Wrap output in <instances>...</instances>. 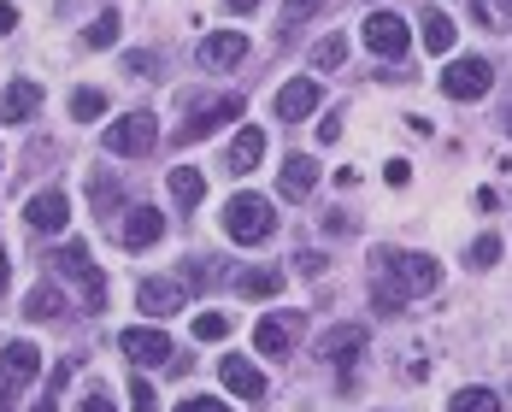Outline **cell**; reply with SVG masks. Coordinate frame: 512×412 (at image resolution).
Masks as SVG:
<instances>
[{
  "instance_id": "6da1fadb",
  "label": "cell",
  "mask_w": 512,
  "mask_h": 412,
  "mask_svg": "<svg viewBox=\"0 0 512 412\" xmlns=\"http://www.w3.org/2000/svg\"><path fill=\"white\" fill-rule=\"evenodd\" d=\"M442 283V265L430 254H383V265H377V289H371V301L383 312H401L412 301V295H430Z\"/></svg>"
},
{
  "instance_id": "7a4b0ae2",
  "label": "cell",
  "mask_w": 512,
  "mask_h": 412,
  "mask_svg": "<svg viewBox=\"0 0 512 412\" xmlns=\"http://www.w3.org/2000/svg\"><path fill=\"white\" fill-rule=\"evenodd\" d=\"M271 230H277V218H271V201H265V195H236V201L224 206V236H230V242L259 248Z\"/></svg>"
},
{
  "instance_id": "3957f363",
  "label": "cell",
  "mask_w": 512,
  "mask_h": 412,
  "mask_svg": "<svg viewBox=\"0 0 512 412\" xmlns=\"http://www.w3.org/2000/svg\"><path fill=\"white\" fill-rule=\"evenodd\" d=\"M154 142H159V118L154 112H124L118 124H106V154H118V159L154 154Z\"/></svg>"
},
{
  "instance_id": "277c9868",
  "label": "cell",
  "mask_w": 512,
  "mask_h": 412,
  "mask_svg": "<svg viewBox=\"0 0 512 412\" xmlns=\"http://www.w3.org/2000/svg\"><path fill=\"white\" fill-rule=\"evenodd\" d=\"M53 265H59V277H71V283L83 289L89 307L106 301V277H101V265H95V254H89V242H65V248L53 254Z\"/></svg>"
},
{
  "instance_id": "5b68a950",
  "label": "cell",
  "mask_w": 512,
  "mask_h": 412,
  "mask_svg": "<svg viewBox=\"0 0 512 412\" xmlns=\"http://www.w3.org/2000/svg\"><path fill=\"white\" fill-rule=\"evenodd\" d=\"M489 89H495L489 59H454V65L442 71V95H448V101H483Z\"/></svg>"
},
{
  "instance_id": "8992f818",
  "label": "cell",
  "mask_w": 512,
  "mask_h": 412,
  "mask_svg": "<svg viewBox=\"0 0 512 412\" xmlns=\"http://www.w3.org/2000/svg\"><path fill=\"white\" fill-rule=\"evenodd\" d=\"M359 36H365V48L377 53V59H401V53L412 48L407 18H395V12H371V18L359 24Z\"/></svg>"
},
{
  "instance_id": "52a82bcc",
  "label": "cell",
  "mask_w": 512,
  "mask_h": 412,
  "mask_svg": "<svg viewBox=\"0 0 512 412\" xmlns=\"http://www.w3.org/2000/svg\"><path fill=\"white\" fill-rule=\"evenodd\" d=\"M118 348H124L136 365H177L171 360V336L154 330V324H130V330L118 336Z\"/></svg>"
},
{
  "instance_id": "ba28073f",
  "label": "cell",
  "mask_w": 512,
  "mask_h": 412,
  "mask_svg": "<svg viewBox=\"0 0 512 412\" xmlns=\"http://www.w3.org/2000/svg\"><path fill=\"white\" fill-rule=\"evenodd\" d=\"M318 101H324L318 77H295V83H283V89H277V118H283V124H301V118L318 112Z\"/></svg>"
},
{
  "instance_id": "9c48e42d",
  "label": "cell",
  "mask_w": 512,
  "mask_h": 412,
  "mask_svg": "<svg viewBox=\"0 0 512 412\" xmlns=\"http://www.w3.org/2000/svg\"><path fill=\"white\" fill-rule=\"evenodd\" d=\"M242 118V101L236 95H224V101H212V106H201V112H189V124L177 130V142H206L218 124H236Z\"/></svg>"
},
{
  "instance_id": "30bf717a",
  "label": "cell",
  "mask_w": 512,
  "mask_h": 412,
  "mask_svg": "<svg viewBox=\"0 0 512 412\" xmlns=\"http://www.w3.org/2000/svg\"><path fill=\"white\" fill-rule=\"evenodd\" d=\"M24 218H30V230H36V236H59V230H65V218H71V206H65L59 189H42V195H30Z\"/></svg>"
},
{
  "instance_id": "8fae6325",
  "label": "cell",
  "mask_w": 512,
  "mask_h": 412,
  "mask_svg": "<svg viewBox=\"0 0 512 412\" xmlns=\"http://www.w3.org/2000/svg\"><path fill=\"white\" fill-rule=\"evenodd\" d=\"M136 307L154 312V318L183 312V283H171V277H142V283H136Z\"/></svg>"
},
{
  "instance_id": "7c38bea8",
  "label": "cell",
  "mask_w": 512,
  "mask_h": 412,
  "mask_svg": "<svg viewBox=\"0 0 512 412\" xmlns=\"http://www.w3.org/2000/svg\"><path fill=\"white\" fill-rule=\"evenodd\" d=\"M365 324H336V330H324V342H318V354L330 365H354L359 354H365Z\"/></svg>"
},
{
  "instance_id": "4fadbf2b",
  "label": "cell",
  "mask_w": 512,
  "mask_h": 412,
  "mask_svg": "<svg viewBox=\"0 0 512 412\" xmlns=\"http://www.w3.org/2000/svg\"><path fill=\"white\" fill-rule=\"evenodd\" d=\"M159 236H165V218H159L154 206H136V212H124V230H118V242H124L130 254H142V248H154Z\"/></svg>"
},
{
  "instance_id": "5bb4252c",
  "label": "cell",
  "mask_w": 512,
  "mask_h": 412,
  "mask_svg": "<svg viewBox=\"0 0 512 412\" xmlns=\"http://www.w3.org/2000/svg\"><path fill=\"white\" fill-rule=\"evenodd\" d=\"M218 377H224V389L236 395V401H265V371L259 365H248V360H218Z\"/></svg>"
},
{
  "instance_id": "9a60e30c",
  "label": "cell",
  "mask_w": 512,
  "mask_h": 412,
  "mask_svg": "<svg viewBox=\"0 0 512 412\" xmlns=\"http://www.w3.org/2000/svg\"><path fill=\"white\" fill-rule=\"evenodd\" d=\"M30 112H42V83L12 77V83H6V95H0V124H24Z\"/></svg>"
},
{
  "instance_id": "2e32d148",
  "label": "cell",
  "mask_w": 512,
  "mask_h": 412,
  "mask_svg": "<svg viewBox=\"0 0 512 412\" xmlns=\"http://www.w3.org/2000/svg\"><path fill=\"white\" fill-rule=\"evenodd\" d=\"M201 59L212 65V71H230V65L248 59V36H242V30H212V36L201 42Z\"/></svg>"
},
{
  "instance_id": "e0dca14e",
  "label": "cell",
  "mask_w": 512,
  "mask_h": 412,
  "mask_svg": "<svg viewBox=\"0 0 512 412\" xmlns=\"http://www.w3.org/2000/svg\"><path fill=\"white\" fill-rule=\"evenodd\" d=\"M254 348L265 354V360H283V354L295 348V318H259Z\"/></svg>"
},
{
  "instance_id": "ac0fdd59",
  "label": "cell",
  "mask_w": 512,
  "mask_h": 412,
  "mask_svg": "<svg viewBox=\"0 0 512 412\" xmlns=\"http://www.w3.org/2000/svg\"><path fill=\"white\" fill-rule=\"evenodd\" d=\"M259 154H265V130H259V124H248V130L230 142V159H224V171H230V177H248V171L259 165Z\"/></svg>"
},
{
  "instance_id": "d6986e66",
  "label": "cell",
  "mask_w": 512,
  "mask_h": 412,
  "mask_svg": "<svg viewBox=\"0 0 512 412\" xmlns=\"http://www.w3.org/2000/svg\"><path fill=\"white\" fill-rule=\"evenodd\" d=\"M36 371H42V354H36L30 342H6V354H0V377H6L12 389H18V383H30Z\"/></svg>"
},
{
  "instance_id": "ffe728a7",
  "label": "cell",
  "mask_w": 512,
  "mask_h": 412,
  "mask_svg": "<svg viewBox=\"0 0 512 412\" xmlns=\"http://www.w3.org/2000/svg\"><path fill=\"white\" fill-rule=\"evenodd\" d=\"M236 295H242V301H271V295H283V271H277V265L242 271V277H236Z\"/></svg>"
},
{
  "instance_id": "44dd1931",
  "label": "cell",
  "mask_w": 512,
  "mask_h": 412,
  "mask_svg": "<svg viewBox=\"0 0 512 412\" xmlns=\"http://www.w3.org/2000/svg\"><path fill=\"white\" fill-rule=\"evenodd\" d=\"M312 189H318V165H312L307 154H289L283 159V195H289V201H307Z\"/></svg>"
},
{
  "instance_id": "7402d4cb",
  "label": "cell",
  "mask_w": 512,
  "mask_h": 412,
  "mask_svg": "<svg viewBox=\"0 0 512 412\" xmlns=\"http://www.w3.org/2000/svg\"><path fill=\"white\" fill-rule=\"evenodd\" d=\"M24 318H30V324H48V318H65V295H59L53 283H36V289L24 295Z\"/></svg>"
},
{
  "instance_id": "603a6c76",
  "label": "cell",
  "mask_w": 512,
  "mask_h": 412,
  "mask_svg": "<svg viewBox=\"0 0 512 412\" xmlns=\"http://www.w3.org/2000/svg\"><path fill=\"white\" fill-rule=\"evenodd\" d=\"M171 201L183 206V212H195V206L206 201V177L195 165H177V171H171Z\"/></svg>"
},
{
  "instance_id": "cb8c5ba5",
  "label": "cell",
  "mask_w": 512,
  "mask_h": 412,
  "mask_svg": "<svg viewBox=\"0 0 512 412\" xmlns=\"http://www.w3.org/2000/svg\"><path fill=\"white\" fill-rule=\"evenodd\" d=\"M418 30H424V48H430V53H448V48H454V18H448L442 6H424Z\"/></svg>"
},
{
  "instance_id": "d4e9b609",
  "label": "cell",
  "mask_w": 512,
  "mask_h": 412,
  "mask_svg": "<svg viewBox=\"0 0 512 412\" xmlns=\"http://www.w3.org/2000/svg\"><path fill=\"white\" fill-rule=\"evenodd\" d=\"M454 412H501V395L495 389H460L454 395Z\"/></svg>"
},
{
  "instance_id": "484cf974",
  "label": "cell",
  "mask_w": 512,
  "mask_h": 412,
  "mask_svg": "<svg viewBox=\"0 0 512 412\" xmlns=\"http://www.w3.org/2000/svg\"><path fill=\"white\" fill-rule=\"evenodd\" d=\"M342 59H348V42H342V36H324V42H312V65H318V71H336Z\"/></svg>"
},
{
  "instance_id": "4316f807",
  "label": "cell",
  "mask_w": 512,
  "mask_h": 412,
  "mask_svg": "<svg viewBox=\"0 0 512 412\" xmlns=\"http://www.w3.org/2000/svg\"><path fill=\"white\" fill-rule=\"evenodd\" d=\"M101 112H106L101 89H77V95H71V118H77V124H89V118H101Z\"/></svg>"
},
{
  "instance_id": "83f0119b",
  "label": "cell",
  "mask_w": 512,
  "mask_h": 412,
  "mask_svg": "<svg viewBox=\"0 0 512 412\" xmlns=\"http://www.w3.org/2000/svg\"><path fill=\"white\" fill-rule=\"evenodd\" d=\"M224 336H230V318L224 312H201L195 318V342H224Z\"/></svg>"
},
{
  "instance_id": "f1b7e54d",
  "label": "cell",
  "mask_w": 512,
  "mask_h": 412,
  "mask_svg": "<svg viewBox=\"0 0 512 412\" xmlns=\"http://www.w3.org/2000/svg\"><path fill=\"white\" fill-rule=\"evenodd\" d=\"M83 36H89V48H112V42H118V12H101Z\"/></svg>"
},
{
  "instance_id": "f546056e",
  "label": "cell",
  "mask_w": 512,
  "mask_h": 412,
  "mask_svg": "<svg viewBox=\"0 0 512 412\" xmlns=\"http://www.w3.org/2000/svg\"><path fill=\"white\" fill-rule=\"evenodd\" d=\"M65 377H71V365H53V383L42 389V401H36L30 412H59V389H65Z\"/></svg>"
},
{
  "instance_id": "4dcf8cb0",
  "label": "cell",
  "mask_w": 512,
  "mask_h": 412,
  "mask_svg": "<svg viewBox=\"0 0 512 412\" xmlns=\"http://www.w3.org/2000/svg\"><path fill=\"white\" fill-rule=\"evenodd\" d=\"M89 201H95V212H112V206H118V183H112V177H95V183H89Z\"/></svg>"
},
{
  "instance_id": "1f68e13d",
  "label": "cell",
  "mask_w": 512,
  "mask_h": 412,
  "mask_svg": "<svg viewBox=\"0 0 512 412\" xmlns=\"http://www.w3.org/2000/svg\"><path fill=\"white\" fill-rule=\"evenodd\" d=\"M130 412H159L154 383H148V377H130Z\"/></svg>"
},
{
  "instance_id": "d6a6232c",
  "label": "cell",
  "mask_w": 512,
  "mask_h": 412,
  "mask_svg": "<svg viewBox=\"0 0 512 412\" xmlns=\"http://www.w3.org/2000/svg\"><path fill=\"white\" fill-rule=\"evenodd\" d=\"M501 259V236H477L471 242V265H495Z\"/></svg>"
},
{
  "instance_id": "836d02e7",
  "label": "cell",
  "mask_w": 512,
  "mask_h": 412,
  "mask_svg": "<svg viewBox=\"0 0 512 412\" xmlns=\"http://www.w3.org/2000/svg\"><path fill=\"white\" fill-rule=\"evenodd\" d=\"M383 177H389L395 189H407V183H412V165H407V159H389V165H383Z\"/></svg>"
},
{
  "instance_id": "e575fe53",
  "label": "cell",
  "mask_w": 512,
  "mask_h": 412,
  "mask_svg": "<svg viewBox=\"0 0 512 412\" xmlns=\"http://www.w3.org/2000/svg\"><path fill=\"white\" fill-rule=\"evenodd\" d=\"M177 412H230L224 401H212V395H195V401H183Z\"/></svg>"
},
{
  "instance_id": "d590c367",
  "label": "cell",
  "mask_w": 512,
  "mask_h": 412,
  "mask_svg": "<svg viewBox=\"0 0 512 412\" xmlns=\"http://www.w3.org/2000/svg\"><path fill=\"white\" fill-rule=\"evenodd\" d=\"M18 30V6H0V36H12Z\"/></svg>"
},
{
  "instance_id": "8d00e7d4",
  "label": "cell",
  "mask_w": 512,
  "mask_h": 412,
  "mask_svg": "<svg viewBox=\"0 0 512 412\" xmlns=\"http://www.w3.org/2000/svg\"><path fill=\"white\" fill-rule=\"evenodd\" d=\"M77 412H112V401H106V395H89V401H83Z\"/></svg>"
},
{
  "instance_id": "74e56055",
  "label": "cell",
  "mask_w": 512,
  "mask_h": 412,
  "mask_svg": "<svg viewBox=\"0 0 512 412\" xmlns=\"http://www.w3.org/2000/svg\"><path fill=\"white\" fill-rule=\"evenodd\" d=\"M230 12H259V0H224Z\"/></svg>"
},
{
  "instance_id": "f35d334b",
  "label": "cell",
  "mask_w": 512,
  "mask_h": 412,
  "mask_svg": "<svg viewBox=\"0 0 512 412\" xmlns=\"http://www.w3.org/2000/svg\"><path fill=\"white\" fill-rule=\"evenodd\" d=\"M6 401H12V383H6V377H0V407H6Z\"/></svg>"
},
{
  "instance_id": "ab89813d",
  "label": "cell",
  "mask_w": 512,
  "mask_h": 412,
  "mask_svg": "<svg viewBox=\"0 0 512 412\" xmlns=\"http://www.w3.org/2000/svg\"><path fill=\"white\" fill-rule=\"evenodd\" d=\"M6 277H12V271H6V254H0V289H6Z\"/></svg>"
},
{
  "instance_id": "60d3db41",
  "label": "cell",
  "mask_w": 512,
  "mask_h": 412,
  "mask_svg": "<svg viewBox=\"0 0 512 412\" xmlns=\"http://www.w3.org/2000/svg\"><path fill=\"white\" fill-rule=\"evenodd\" d=\"M495 6H501V18H512V0H495Z\"/></svg>"
},
{
  "instance_id": "b9f144b4",
  "label": "cell",
  "mask_w": 512,
  "mask_h": 412,
  "mask_svg": "<svg viewBox=\"0 0 512 412\" xmlns=\"http://www.w3.org/2000/svg\"><path fill=\"white\" fill-rule=\"evenodd\" d=\"M507 130H512V112H507Z\"/></svg>"
}]
</instances>
